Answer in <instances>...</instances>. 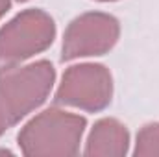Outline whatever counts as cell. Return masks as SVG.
Masks as SVG:
<instances>
[{"instance_id": "cell-1", "label": "cell", "mask_w": 159, "mask_h": 157, "mask_svg": "<svg viewBox=\"0 0 159 157\" xmlns=\"http://www.w3.org/2000/svg\"><path fill=\"white\" fill-rule=\"evenodd\" d=\"M85 128V117L48 107L20 128L17 144L26 157H72L80 154Z\"/></svg>"}, {"instance_id": "cell-2", "label": "cell", "mask_w": 159, "mask_h": 157, "mask_svg": "<svg viewBox=\"0 0 159 157\" xmlns=\"http://www.w3.org/2000/svg\"><path fill=\"white\" fill-rule=\"evenodd\" d=\"M56 83L52 61L39 59L0 70V118L9 129L39 109Z\"/></svg>"}, {"instance_id": "cell-3", "label": "cell", "mask_w": 159, "mask_h": 157, "mask_svg": "<svg viewBox=\"0 0 159 157\" xmlns=\"http://www.w3.org/2000/svg\"><path fill=\"white\" fill-rule=\"evenodd\" d=\"M56 20L39 7L17 13L0 28V70L26 63L46 52L56 39Z\"/></svg>"}, {"instance_id": "cell-4", "label": "cell", "mask_w": 159, "mask_h": 157, "mask_svg": "<svg viewBox=\"0 0 159 157\" xmlns=\"http://www.w3.org/2000/svg\"><path fill=\"white\" fill-rule=\"evenodd\" d=\"M113 74L102 63L70 65L56 91V104L81 109L87 113H100L109 107L113 100Z\"/></svg>"}, {"instance_id": "cell-5", "label": "cell", "mask_w": 159, "mask_h": 157, "mask_svg": "<svg viewBox=\"0 0 159 157\" xmlns=\"http://www.w3.org/2000/svg\"><path fill=\"white\" fill-rule=\"evenodd\" d=\"M120 39V22L111 13L87 11L74 17L65 28L61 61L98 57L109 54Z\"/></svg>"}, {"instance_id": "cell-6", "label": "cell", "mask_w": 159, "mask_h": 157, "mask_svg": "<svg viewBox=\"0 0 159 157\" xmlns=\"http://www.w3.org/2000/svg\"><path fill=\"white\" fill-rule=\"evenodd\" d=\"M129 129L119 118L104 117L94 122L85 141L89 157H124L129 154Z\"/></svg>"}, {"instance_id": "cell-7", "label": "cell", "mask_w": 159, "mask_h": 157, "mask_svg": "<svg viewBox=\"0 0 159 157\" xmlns=\"http://www.w3.org/2000/svg\"><path fill=\"white\" fill-rule=\"evenodd\" d=\"M135 157H159V122L144 124L135 137Z\"/></svg>"}, {"instance_id": "cell-8", "label": "cell", "mask_w": 159, "mask_h": 157, "mask_svg": "<svg viewBox=\"0 0 159 157\" xmlns=\"http://www.w3.org/2000/svg\"><path fill=\"white\" fill-rule=\"evenodd\" d=\"M9 9H11V0H0V20Z\"/></svg>"}, {"instance_id": "cell-9", "label": "cell", "mask_w": 159, "mask_h": 157, "mask_svg": "<svg viewBox=\"0 0 159 157\" xmlns=\"http://www.w3.org/2000/svg\"><path fill=\"white\" fill-rule=\"evenodd\" d=\"M6 131H7V128L4 126V122H2V118H0V137H2V135H4Z\"/></svg>"}, {"instance_id": "cell-10", "label": "cell", "mask_w": 159, "mask_h": 157, "mask_svg": "<svg viewBox=\"0 0 159 157\" xmlns=\"http://www.w3.org/2000/svg\"><path fill=\"white\" fill-rule=\"evenodd\" d=\"M96 2H117V0H96Z\"/></svg>"}, {"instance_id": "cell-11", "label": "cell", "mask_w": 159, "mask_h": 157, "mask_svg": "<svg viewBox=\"0 0 159 157\" xmlns=\"http://www.w3.org/2000/svg\"><path fill=\"white\" fill-rule=\"evenodd\" d=\"M15 2H28V0H15Z\"/></svg>"}]
</instances>
